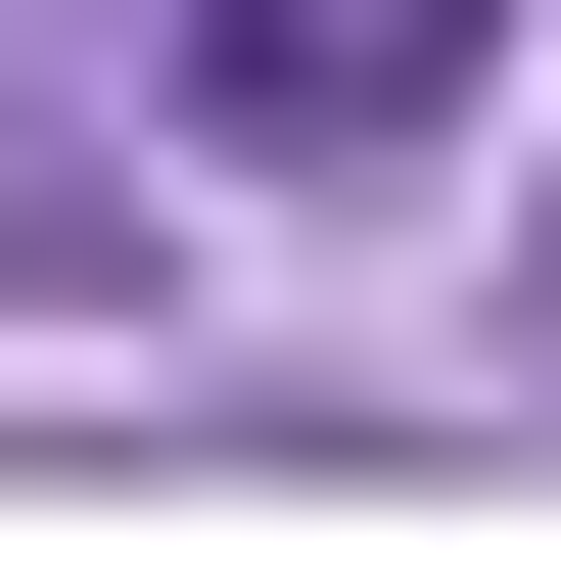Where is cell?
Instances as JSON below:
<instances>
[{
	"label": "cell",
	"instance_id": "obj_1",
	"mask_svg": "<svg viewBox=\"0 0 561 561\" xmlns=\"http://www.w3.org/2000/svg\"><path fill=\"white\" fill-rule=\"evenodd\" d=\"M234 140H468V0H187Z\"/></svg>",
	"mask_w": 561,
	"mask_h": 561
}]
</instances>
